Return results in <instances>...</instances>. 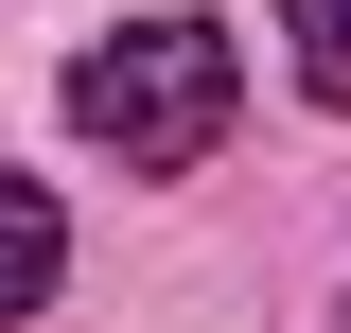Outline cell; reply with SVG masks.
<instances>
[{"label":"cell","instance_id":"1","mask_svg":"<svg viewBox=\"0 0 351 333\" xmlns=\"http://www.w3.org/2000/svg\"><path fill=\"white\" fill-rule=\"evenodd\" d=\"M228 106H246V71H228V18H123V36L71 53V140L123 175H193L228 140Z\"/></svg>","mask_w":351,"mask_h":333},{"label":"cell","instance_id":"2","mask_svg":"<svg viewBox=\"0 0 351 333\" xmlns=\"http://www.w3.org/2000/svg\"><path fill=\"white\" fill-rule=\"evenodd\" d=\"M53 281H71V210H53L36 175H0V333L53 316Z\"/></svg>","mask_w":351,"mask_h":333},{"label":"cell","instance_id":"3","mask_svg":"<svg viewBox=\"0 0 351 333\" xmlns=\"http://www.w3.org/2000/svg\"><path fill=\"white\" fill-rule=\"evenodd\" d=\"M281 53H299V88L351 123V0H281Z\"/></svg>","mask_w":351,"mask_h":333}]
</instances>
